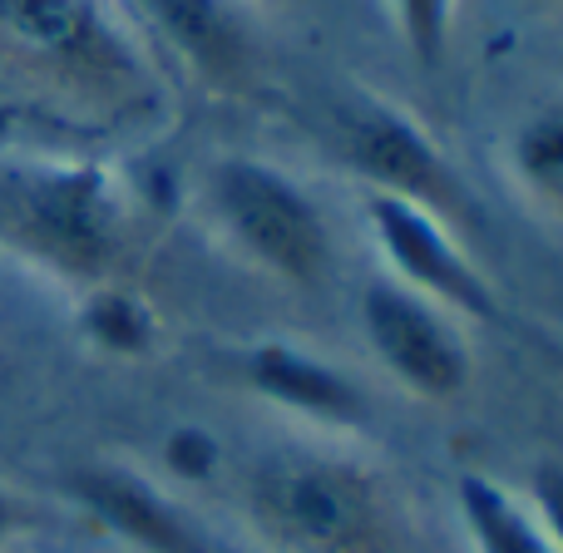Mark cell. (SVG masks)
Returning a JSON list of instances; mask_svg holds the SVG:
<instances>
[{
    "label": "cell",
    "mask_w": 563,
    "mask_h": 553,
    "mask_svg": "<svg viewBox=\"0 0 563 553\" xmlns=\"http://www.w3.org/2000/svg\"><path fill=\"white\" fill-rule=\"evenodd\" d=\"M158 40L208 95L238 99L263 79L257 10L243 0H134Z\"/></svg>",
    "instance_id": "9c48e42d"
},
{
    "label": "cell",
    "mask_w": 563,
    "mask_h": 553,
    "mask_svg": "<svg viewBox=\"0 0 563 553\" xmlns=\"http://www.w3.org/2000/svg\"><path fill=\"white\" fill-rule=\"evenodd\" d=\"M0 40L79 109L144 114L158 99L154 55L119 0H0Z\"/></svg>",
    "instance_id": "3957f363"
},
{
    "label": "cell",
    "mask_w": 563,
    "mask_h": 553,
    "mask_svg": "<svg viewBox=\"0 0 563 553\" xmlns=\"http://www.w3.org/2000/svg\"><path fill=\"white\" fill-rule=\"evenodd\" d=\"M361 223L380 257V277L400 281L406 291L455 311L460 321H495L499 297L489 287L485 267L465 247V237L445 218L426 213L416 203H400L386 193H366Z\"/></svg>",
    "instance_id": "52a82bcc"
},
{
    "label": "cell",
    "mask_w": 563,
    "mask_h": 553,
    "mask_svg": "<svg viewBox=\"0 0 563 553\" xmlns=\"http://www.w3.org/2000/svg\"><path fill=\"white\" fill-rule=\"evenodd\" d=\"M243 5H253V10H267V5H282V0H243Z\"/></svg>",
    "instance_id": "ac0fdd59"
},
{
    "label": "cell",
    "mask_w": 563,
    "mask_h": 553,
    "mask_svg": "<svg viewBox=\"0 0 563 553\" xmlns=\"http://www.w3.org/2000/svg\"><path fill=\"white\" fill-rule=\"evenodd\" d=\"M529 475H534L529 479V515L539 519L549 544L563 553V460H539Z\"/></svg>",
    "instance_id": "2e32d148"
},
{
    "label": "cell",
    "mask_w": 563,
    "mask_h": 553,
    "mask_svg": "<svg viewBox=\"0 0 563 553\" xmlns=\"http://www.w3.org/2000/svg\"><path fill=\"white\" fill-rule=\"evenodd\" d=\"M75 327L95 356L109 361H148L164 346V311L129 287L124 277L99 281V287L75 291Z\"/></svg>",
    "instance_id": "8fae6325"
},
{
    "label": "cell",
    "mask_w": 563,
    "mask_h": 553,
    "mask_svg": "<svg viewBox=\"0 0 563 553\" xmlns=\"http://www.w3.org/2000/svg\"><path fill=\"white\" fill-rule=\"evenodd\" d=\"M233 366L238 380L257 400H267L287 420H297L307 435L346 440L361 435L371 420V400L361 390V380L331 356H321L317 346H307V341L257 336L233 351Z\"/></svg>",
    "instance_id": "ba28073f"
},
{
    "label": "cell",
    "mask_w": 563,
    "mask_h": 553,
    "mask_svg": "<svg viewBox=\"0 0 563 553\" xmlns=\"http://www.w3.org/2000/svg\"><path fill=\"white\" fill-rule=\"evenodd\" d=\"M35 519H40L35 505H30L15 485H5V479H0V553L15 544V539H25L30 529H35Z\"/></svg>",
    "instance_id": "e0dca14e"
},
{
    "label": "cell",
    "mask_w": 563,
    "mask_h": 553,
    "mask_svg": "<svg viewBox=\"0 0 563 553\" xmlns=\"http://www.w3.org/2000/svg\"><path fill=\"white\" fill-rule=\"evenodd\" d=\"M198 213L223 253L287 291L327 287L336 233L297 174L263 154H213L198 174Z\"/></svg>",
    "instance_id": "277c9868"
},
{
    "label": "cell",
    "mask_w": 563,
    "mask_h": 553,
    "mask_svg": "<svg viewBox=\"0 0 563 553\" xmlns=\"http://www.w3.org/2000/svg\"><path fill=\"white\" fill-rule=\"evenodd\" d=\"M0 233L40 273L85 291L124 277L134 193L99 158H35L0 178Z\"/></svg>",
    "instance_id": "7a4b0ae2"
},
{
    "label": "cell",
    "mask_w": 563,
    "mask_h": 553,
    "mask_svg": "<svg viewBox=\"0 0 563 553\" xmlns=\"http://www.w3.org/2000/svg\"><path fill=\"white\" fill-rule=\"evenodd\" d=\"M356 327L390 386L420 406H455L475 386V341L465 321L400 281L371 277L361 287Z\"/></svg>",
    "instance_id": "8992f818"
},
{
    "label": "cell",
    "mask_w": 563,
    "mask_h": 553,
    "mask_svg": "<svg viewBox=\"0 0 563 553\" xmlns=\"http://www.w3.org/2000/svg\"><path fill=\"white\" fill-rule=\"evenodd\" d=\"M505 174L529 208L563 218V95L515 119L505 134Z\"/></svg>",
    "instance_id": "7c38bea8"
},
{
    "label": "cell",
    "mask_w": 563,
    "mask_h": 553,
    "mask_svg": "<svg viewBox=\"0 0 563 553\" xmlns=\"http://www.w3.org/2000/svg\"><path fill=\"white\" fill-rule=\"evenodd\" d=\"M238 519L267 553H416L390 475L331 435H301L247 460Z\"/></svg>",
    "instance_id": "6da1fadb"
},
{
    "label": "cell",
    "mask_w": 563,
    "mask_h": 553,
    "mask_svg": "<svg viewBox=\"0 0 563 553\" xmlns=\"http://www.w3.org/2000/svg\"><path fill=\"white\" fill-rule=\"evenodd\" d=\"M544 5H549V10H559V15H563V0H544Z\"/></svg>",
    "instance_id": "d6986e66"
},
{
    "label": "cell",
    "mask_w": 563,
    "mask_h": 553,
    "mask_svg": "<svg viewBox=\"0 0 563 553\" xmlns=\"http://www.w3.org/2000/svg\"><path fill=\"white\" fill-rule=\"evenodd\" d=\"M336 154H341V168L366 193H386V198H400V203L426 208V213L445 218L460 237L479 223L475 188L465 184L455 158L426 129V119L410 114L396 99L361 95L356 104L341 109Z\"/></svg>",
    "instance_id": "5b68a950"
},
{
    "label": "cell",
    "mask_w": 563,
    "mask_h": 553,
    "mask_svg": "<svg viewBox=\"0 0 563 553\" xmlns=\"http://www.w3.org/2000/svg\"><path fill=\"white\" fill-rule=\"evenodd\" d=\"M65 495L89 524L134 553H208L168 485L129 460H85L65 475Z\"/></svg>",
    "instance_id": "30bf717a"
},
{
    "label": "cell",
    "mask_w": 563,
    "mask_h": 553,
    "mask_svg": "<svg viewBox=\"0 0 563 553\" xmlns=\"http://www.w3.org/2000/svg\"><path fill=\"white\" fill-rule=\"evenodd\" d=\"M455 515L475 553H559L525 499L485 475H465L455 485Z\"/></svg>",
    "instance_id": "4fadbf2b"
},
{
    "label": "cell",
    "mask_w": 563,
    "mask_h": 553,
    "mask_svg": "<svg viewBox=\"0 0 563 553\" xmlns=\"http://www.w3.org/2000/svg\"><path fill=\"white\" fill-rule=\"evenodd\" d=\"M158 465L174 485H208L223 465V450L203 425H174L158 445Z\"/></svg>",
    "instance_id": "9a60e30c"
},
{
    "label": "cell",
    "mask_w": 563,
    "mask_h": 553,
    "mask_svg": "<svg viewBox=\"0 0 563 553\" xmlns=\"http://www.w3.org/2000/svg\"><path fill=\"white\" fill-rule=\"evenodd\" d=\"M386 15L410 65L426 75L445 69L460 35V0H386Z\"/></svg>",
    "instance_id": "5bb4252c"
}]
</instances>
